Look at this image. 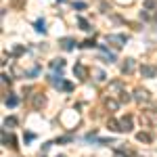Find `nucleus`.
Instances as JSON below:
<instances>
[{
    "instance_id": "1",
    "label": "nucleus",
    "mask_w": 157,
    "mask_h": 157,
    "mask_svg": "<svg viewBox=\"0 0 157 157\" xmlns=\"http://www.w3.org/2000/svg\"><path fill=\"white\" fill-rule=\"evenodd\" d=\"M73 75L80 78V80H86V78H88V69H86L82 63H75V67H73Z\"/></svg>"
},
{
    "instance_id": "2",
    "label": "nucleus",
    "mask_w": 157,
    "mask_h": 157,
    "mask_svg": "<svg viewBox=\"0 0 157 157\" xmlns=\"http://www.w3.org/2000/svg\"><path fill=\"white\" fill-rule=\"evenodd\" d=\"M155 73H157V69L153 65H143L140 67V75L143 78H155Z\"/></svg>"
},
{
    "instance_id": "3",
    "label": "nucleus",
    "mask_w": 157,
    "mask_h": 157,
    "mask_svg": "<svg viewBox=\"0 0 157 157\" xmlns=\"http://www.w3.org/2000/svg\"><path fill=\"white\" fill-rule=\"evenodd\" d=\"M132 130V117H121L120 120V132H130Z\"/></svg>"
},
{
    "instance_id": "4",
    "label": "nucleus",
    "mask_w": 157,
    "mask_h": 157,
    "mask_svg": "<svg viewBox=\"0 0 157 157\" xmlns=\"http://www.w3.org/2000/svg\"><path fill=\"white\" fill-rule=\"evenodd\" d=\"M134 98H136L138 103H147V101H149V92L143 90V88H138V90L134 92Z\"/></svg>"
},
{
    "instance_id": "5",
    "label": "nucleus",
    "mask_w": 157,
    "mask_h": 157,
    "mask_svg": "<svg viewBox=\"0 0 157 157\" xmlns=\"http://www.w3.org/2000/svg\"><path fill=\"white\" fill-rule=\"evenodd\" d=\"M44 103H46V98L42 97V94H34V98H32L34 109H42V107H44Z\"/></svg>"
},
{
    "instance_id": "6",
    "label": "nucleus",
    "mask_w": 157,
    "mask_h": 157,
    "mask_svg": "<svg viewBox=\"0 0 157 157\" xmlns=\"http://www.w3.org/2000/svg\"><path fill=\"white\" fill-rule=\"evenodd\" d=\"M126 40H128L126 36H107V42H115V46H117V48L126 44Z\"/></svg>"
},
{
    "instance_id": "7",
    "label": "nucleus",
    "mask_w": 157,
    "mask_h": 157,
    "mask_svg": "<svg viewBox=\"0 0 157 157\" xmlns=\"http://www.w3.org/2000/svg\"><path fill=\"white\" fill-rule=\"evenodd\" d=\"M121 71H124V73H132L134 71V61L132 59H126V63L121 65Z\"/></svg>"
},
{
    "instance_id": "8",
    "label": "nucleus",
    "mask_w": 157,
    "mask_h": 157,
    "mask_svg": "<svg viewBox=\"0 0 157 157\" xmlns=\"http://www.w3.org/2000/svg\"><path fill=\"white\" fill-rule=\"evenodd\" d=\"M73 44H75V40H71V38H63V40H61V46L65 50H71Z\"/></svg>"
},
{
    "instance_id": "9",
    "label": "nucleus",
    "mask_w": 157,
    "mask_h": 157,
    "mask_svg": "<svg viewBox=\"0 0 157 157\" xmlns=\"http://www.w3.org/2000/svg\"><path fill=\"white\" fill-rule=\"evenodd\" d=\"M17 103H19L17 97H6L4 98V105H6V107H17Z\"/></svg>"
},
{
    "instance_id": "10",
    "label": "nucleus",
    "mask_w": 157,
    "mask_h": 157,
    "mask_svg": "<svg viewBox=\"0 0 157 157\" xmlns=\"http://www.w3.org/2000/svg\"><path fill=\"white\" fill-rule=\"evenodd\" d=\"M105 105H107V109H111V111H117V107H120V103H117V101H113V98H107V101H105Z\"/></svg>"
},
{
    "instance_id": "11",
    "label": "nucleus",
    "mask_w": 157,
    "mask_h": 157,
    "mask_svg": "<svg viewBox=\"0 0 157 157\" xmlns=\"http://www.w3.org/2000/svg\"><path fill=\"white\" fill-rule=\"evenodd\" d=\"M136 138H138L140 143H151V134H147V132H138Z\"/></svg>"
},
{
    "instance_id": "12",
    "label": "nucleus",
    "mask_w": 157,
    "mask_h": 157,
    "mask_svg": "<svg viewBox=\"0 0 157 157\" xmlns=\"http://www.w3.org/2000/svg\"><path fill=\"white\" fill-rule=\"evenodd\" d=\"M92 75H94L97 82H105V73L101 71V69H92Z\"/></svg>"
},
{
    "instance_id": "13",
    "label": "nucleus",
    "mask_w": 157,
    "mask_h": 157,
    "mask_svg": "<svg viewBox=\"0 0 157 157\" xmlns=\"http://www.w3.org/2000/svg\"><path fill=\"white\" fill-rule=\"evenodd\" d=\"M2 143H4V145L11 143V147H15V138H13V136H6V132H2Z\"/></svg>"
},
{
    "instance_id": "14",
    "label": "nucleus",
    "mask_w": 157,
    "mask_h": 157,
    "mask_svg": "<svg viewBox=\"0 0 157 157\" xmlns=\"http://www.w3.org/2000/svg\"><path fill=\"white\" fill-rule=\"evenodd\" d=\"M145 9L147 11H153V9H157V2L155 0H145Z\"/></svg>"
},
{
    "instance_id": "15",
    "label": "nucleus",
    "mask_w": 157,
    "mask_h": 157,
    "mask_svg": "<svg viewBox=\"0 0 157 157\" xmlns=\"http://www.w3.org/2000/svg\"><path fill=\"white\" fill-rule=\"evenodd\" d=\"M9 126L15 128V126H17V120H15V117H6V120H4V128H9Z\"/></svg>"
},
{
    "instance_id": "16",
    "label": "nucleus",
    "mask_w": 157,
    "mask_h": 157,
    "mask_svg": "<svg viewBox=\"0 0 157 157\" xmlns=\"http://www.w3.org/2000/svg\"><path fill=\"white\" fill-rule=\"evenodd\" d=\"M50 65H52V69H57V67H59V69H63V65H65V61H63V59H57V61H52Z\"/></svg>"
},
{
    "instance_id": "17",
    "label": "nucleus",
    "mask_w": 157,
    "mask_h": 157,
    "mask_svg": "<svg viewBox=\"0 0 157 157\" xmlns=\"http://www.w3.org/2000/svg\"><path fill=\"white\" fill-rule=\"evenodd\" d=\"M78 23H80V27H82L84 32H88V29H90V25H88V21H86V19H82V17L78 19Z\"/></svg>"
},
{
    "instance_id": "18",
    "label": "nucleus",
    "mask_w": 157,
    "mask_h": 157,
    "mask_svg": "<svg viewBox=\"0 0 157 157\" xmlns=\"http://www.w3.org/2000/svg\"><path fill=\"white\" fill-rule=\"evenodd\" d=\"M109 128H111V130H117V132H120V121L109 120Z\"/></svg>"
},
{
    "instance_id": "19",
    "label": "nucleus",
    "mask_w": 157,
    "mask_h": 157,
    "mask_svg": "<svg viewBox=\"0 0 157 157\" xmlns=\"http://www.w3.org/2000/svg\"><path fill=\"white\" fill-rule=\"evenodd\" d=\"M36 29L44 34V32H46V27H44V21H38V23H36Z\"/></svg>"
},
{
    "instance_id": "20",
    "label": "nucleus",
    "mask_w": 157,
    "mask_h": 157,
    "mask_svg": "<svg viewBox=\"0 0 157 157\" xmlns=\"http://www.w3.org/2000/svg\"><path fill=\"white\" fill-rule=\"evenodd\" d=\"M80 46H84V48H88V46H94V40H86V42H82Z\"/></svg>"
},
{
    "instance_id": "21",
    "label": "nucleus",
    "mask_w": 157,
    "mask_h": 157,
    "mask_svg": "<svg viewBox=\"0 0 157 157\" xmlns=\"http://www.w3.org/2000/svg\"><path fill=\"white\" fill-rule=\"evenodd\" d=\"M115 157H132L130 153H124V151H115Z\"/></svg>"
},
{
    "instance_id": "22",
    "label": "nucleus",
    "mask_w": 157,
    "mask_h": 157,
    "mask_svg": "<svg viewBox=\"0 0 157 157\" xmlns=\"http://www.w3.org/2000/svg\"><path fill=\"white\" fill-rule=\"evenodd\" d=\"M69 140H71V136H63V138H59V140H57V143H69Z\"/></svg>"
},
{
    "instance_id": "23",
    "label": "nucleus",
    "mask_w": 157,
    "mask_h": 157,
    "mask_svg": "<svg viewBox=\"0 0 157 157\" xmlns=\"http://www.w3.org/2000/svg\"><path fill=\"white\" fill-rule=\"evenodd\" d=\"M73 6H75V9H86V4H84V2H75Z\"/></svg>"
},
{
    "instance_id": "24",
    "label": "nucleus",
    "mask_w": 157,
    "mask_h": 157,
    "mask_svg": "<svg viewBox=\"0 0 157 157\" xmlns=\"http://www.w3.org/2000/svg\"><path fill=\"white\" fill-rule=\"evenodd\" d=\"M57 157H65V155H57Z\"/></svg>"
},
{
    "instance_id": "25",
    "label": "nucleus",
    "mask_w": 157,
    "mask_h": 157,
    "mask_svg": "<svg viewBox=\"0 0 157 157\" xmlns=\"http://www.w3.org/2000/svg\"><path fill=\"white\" fill-rule=\"evenodd\" d=\"M61 2H63V0H61Z\"/></svg>"
}]
</instances>
